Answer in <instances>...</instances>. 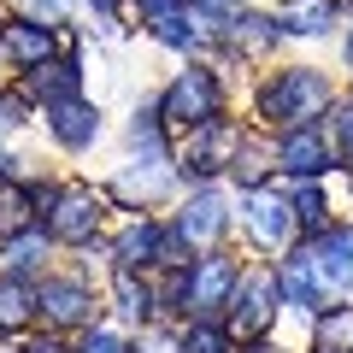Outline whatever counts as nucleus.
<instances>
[{
  "label": "nucleus",
  "instance_id": "4c0bfd02",
  "mask_svg": "<svg viewBox=\"0 0 353 353\" xmlns=\"http://www.w3.org/2000/svg\"><path fill=\"white\" fill-rule=\"evenodd\" d=\"M0 353H30V347H6V341H0Z\"/></svg>",
  "mask_w": 353,
  "mask_h": 353
},
{
  "label": "nucleus",
  "instance_id": "f3484780",
  "mask_svg": "<svg viewBox=\"0 0 353 353\" xmlns=\"http://www.w3.org/2000/svg\"><path fill=\"white\" fill-rule=\"evenodd\" d=\"M36 312H41V289L30 277H18V271H6L0 277V336L6 330H24Z\"/></svg>",
  "mask_w": 353,
  "mask_h": 353
},
{
  "label": "nucleus",
  "instance_id": "0eeeda50",
  "mask_svg": "<svg viewBox=\"0 0 353 353\" xmlns=\"http://www.w3.org/2000/svg\"><path fill=\"white\" fill-rule=\"evenodd\" d=\"M241 224H248V236L259 241L265 253H283L294 241V224H301V212H294V201H283L277 189H248V206H241Z\"/></svg>",
  "mask_w": 353,
  "mask_h": 353
},
{
  "label": "nucleus",
  "instance_id": "7c9ffc66",
  "mask_svg": "<svg viewBox=\"0 0 353 353\" xmlns=\"http://www.w3.org/2000/svg\"><path fill=\"white\" fill-rule=\"evenodd\" d=\"M330 136H336V148H341V165H353V101L336 112V124H330Z\"/></svg>",
  "mask_w": 353,
  "mask_h": 353
},
{
  "label": "nucleus",
  "instance_id": "4be33fe9",
  "mask_svg": "<svg viewBox=\"0 0 353 353\" xmlns=\"http://www.w3.org/2000/svg\"><path fill=\"white\" fill-rule=\"evenodd\" d=\"M277 36H283L277 18H259V12H236L230 18V48H241V53H271Z\"/></svg>",
  "mask_w": 353,
  "mask_h": 353
},
{
  "label": "nucleus",
  "instance_id": "423d86ee",
  "mask_svg": "<svg viewBox=\"0 0 353 353\" xmlns=\"http://www.w3.org/2000/svg\"><path fill=\"white\" fill-rule=\"evenodd\" d=\"M101 218H106V201L88 189V183H65V189L53 194V206H48V230H53V241H71V248L94 241Z\"/></svg>",
  "mask_w": 353,
  "mask_h": 353
},
{
  "label": "nucleus",
  "instance_id": "20e7f679",
  "mask_svg": "<svg viewBox=\"0 0 353 353\" xmlns=\"http://www.w3.org/2000/svg\"><path fill=\"white\" fill-rule=\"evenodd\" d=\"M330 165H341V148L324 124H289L277 136V171L301 176V183H318Z\"/></svg>",
  "mask_w": 353,
  "mask_h": 353
},
{
  "label": "nucleus",
  "instance_id": "39448f33",
  "mask_svg": "<svg viewBox=\"0 0 353 353\" xmlns=\"http://www.w3.org/2000/svg\"><path fill=\"white\" fill-rule=\"evenodd\" d=\"M277 277L271 271H248V277L236 283V294H230V336L236 341H259L265 330H271V318H277Z\"/></svg>",
  "mask_w": 353,
  "mask_h": 353
},
{
  "label": "nucleus",
  "instance_id": "cd10ccee",
  "mask_svg": "<svg viewBox=\"0 0 353 353\" xmlns=\"http://www.w3.org/2000/svg\"><path fill=\"white\" fill-rule=\"evenodd\" d=\"M294 212H301V224L312 230H330V206H324V189H318V183H301V189H294Z\"/></svg>",
  "mask_w": 353,
  "mask_h": 353
},
{
  "label": "nucleus",
  "instance_id": "5701e85b",
  "mask_svg": "<svg viewBox=\"0 0 353 353\" xmlns=\"http://www.w3.org/2000/svg\"><path fill=\"white\" fill-rule=\"evenodd\" d=\"M48 241H53V230H48V224H30V230H18V236H6V271L30 277V271L48 259Z\"/></svg>",
  "mask_w": 353,
  "mask_h": 353
},
{
  "label": "nucleus",
  "instance_id": "9b49d317",
  "mask_svg": "<svg viewBox=\"0 0 353 353\" xmlns=\"http://www.w3.org/2000/svg\"><path fill=\"white\" fill-rule=\"evenodd\" d=\"M48 130H53V141H59V148L83 153V148H94V141H101V106H88L83 94H71V101L48 106Z\"/></svg>",
  "mask_w": 353,
  "mask_h": 353
},
{
  "label": "nucleus",
  "instance_id": "a211bd4d",
  "mask_svg": "<svg viewBox=\"0 0 353 353\" xmlns=\"http://www.w3.org/2000/svg\"><path fill=\"white\" fill-rule=\"evenodd\" d=\"M277 289H283V301H289L294 312H306V318H312L318 306H324V283L312 277V265H306V253L283 259V277H277Z\"/></svg>",
  "mask_w": 353,
  "mask_h": 353
},
{
  "label": "nucleus",
  "instance_id": "b1692460",
  "mask_svg": "<svg viewBox=\"0 0 353 353\" xmlns=\"http://www.w3.org/2000/svg\"><path fill=\"white\" fill-rule=\"evenodd\" d=\"M271 171H277V141H271V148H259V141H241V148H236V165H230V176H236L241 189H259Z\"/></svg>",
  "mask_w": 353,
  "mask_h": 353
},
{
  "label": "nucleus",
  "instance_id": "f8f14e48",
  "mask_svg": "<svg viewBox=\"0 0 353 353\" xmlns=\"http://www.w3.org/2000/svg\"><path fill=\"white\" fill-rule=\"evenodd\" d=\"M165 189H171V171H165V153L159 148H141V159H130V171L112 183V194L124 206H148V201H159Z\"/></svg>",
  "mask_w": 353,
  "mask_h": 353
},
{
  "label": "nucleus",
  "instance_id": "2eb2a0df",
  "mask_svg": "<svg viewBox=\"0 0 353 353\" xmlns=\"http://www.w3.org/2000/svg\"><path fill=\"white\" fill-rule=\"evenodd\" d=\"M224 224H230V206H224L218 189H194L189 206H183V218H176V230H183L189 241H218Z\"/></svg>",
  "mask_w": 353,
  "mask_h": 353
},
{
  "label": "nucleus",
  "instance_id": "7ed1b4c3",
  "mask_svg": "<svg viewBox=\"0 0 353 353\" xmlns=\"http://www.w3.org/2000/svg\"><path fill=\"white\" fill-rule=\"evenodd\" d=\"M224 112V83H218V71H206V65H189V71H176L171 88L159 94V118L176 130H194L206 124V118Z\"/></svg>",
  "mask_w": 353,
  "mask_h": 353
},
{
  "label": "nucleus",
  "instance_id": "1a4fd4ad",
  "mask_svg": "<svg viewBox=\"0 0 353 353\" xmlns=\"http://www.w3.org/2000/svg\"><path fill=\"white\" fill-rule=\"evenodd\" d=\"M306 265H312V277L324 289H353V230L336 224V230H318L312 248H301Z\"/></svg>",
  "mask_w": 353,
  "mask_h": 353
},
{
  "label": "nucleus",
  "instance_id": "f03ea898",
  "mask_svg": "<svg viewBox=\"0 0 353 353\" xmlns=\"http://www.w3.org/2000/svg\"><path fill=\"white\" fill-rule=\"evenodd\" d=\"M241 124L236 118H206V124H194L189 130V141H183V153H176V171L189 176V183H212L218 171H230L236 165V148H241Z\"/></svg>",
  "mask_w": 353,
  "mask_h": 353
},
{
  "label": "nucleus",
  "instance_id": "4468645a",
  "mask_svg": "<svg viewBox=\"0 0 353 353\" xmlns=\"http://www.w3.org/2000/svg\"><path fill=\"white\" fill-rule=\"evenodd\" d=\"M159 253H165V224H130L124 236L112 241V265L118 271H153L159 265Z\"/></svg>",
  "mask_w": 353,
  "mask_h": 353
},
{
  "label": "nucleus",
  "instance_id": "412c9836",
  "mask_svg": "<svg viewBox=\"0 0 353 353\" xmlns=\"http://www.w3.org/2000/svg\"><path fill=\"white\" fill-rule=\"evenodd\" d=\"M36 212H41L36 189H24V183H0V241L18 236V230H30Z\"/></svg>",
  "mask_w": 353,
  "mask_h": 353
},
{
  "label": "nucleus",
  "instance_id": "6ab92c4d",
  "mask_svg": "<svg viewBox=\"0 0 353 353\" xmlns=\"http://www.w3.org/2000/svg\"><path fill=\"white\" fill-rule=\"evenodd\" d=\"M212 18H201L189 6V12H171V18H159V24H153V36L165 41V48H176V53H194V48H206V36H212Z\"/></svg>",
  "mask_w": 353,
  "mask_h": 353
},
{
  "label": "nucleus",
  "instance_id": "473e14b6",
  "mask_svg": "<svg viewBox=\"0 0 353 353\" xmlns=\"http://www.w3.org/2000/svg\"><path fill=\"white\" fill-rule=\"evenodd\" d=\"M130 6H136V12L148 18V24H159V18H171V12H183V6H189V0H130Z\"/></svg>",
  "mask_w": 353,
  "mask_h": 353
},
{
  "label": "nucleus",
  "instance_id": "f257e3e1",
  "mask_svg": "<svg viewBox=\"0 0 353 353\" xmlns=\"http://www.w3.org/2000/svg\"><path fill=\"white\" fill-rule=\"evenodd\" d=\"M336 106V83L312 65H283L271 83L259 88V118H271L277 130L289 124H318V118Z\"/></svg>",
  "mask_w": 353,
  "mask_h": 353
},
{
  "label": "nucleus",
  "instance_id": "58836bf2",
  "mask_svg": "<svg viewBox=\"0 0 353 353\" xmlns=\"http://www.w3.org/2000/svg\"><path fill=\"white\" fill-rule=\"evenodd\" d=\"M248 353H271V347H259V341H253V347H248Z\"/></svg>",
  "mask_w": 353,
  "mask_h": 353
},
{
  "label": "nucleus",
  "instance_id": "c9c22d12",
  "mask_svg": "<svg viewBox=\"0 0 353 353\" xmlns=\"http://www.w3.org/2000/svg\"><path fill=\"white\" fill-rule=\"evenodd\" d=\"M341 53H347V65H353V30H347V48H341Z\"/></svg>",
  "mask_w": 353,
  "mask_h": 353
},
{
  "label": "nucleus",
  "instance_id": "bb28decb",
  "mask_svg": "<svg viewBox=\"0 0 353 353\" xmlns=\"http://www.w3.org/2000/svg\"><path fill=\"white\" fill-rule=\"evenodd\" d=\"M318 347L324 353H353V306H330L318 318Z\"/></svg>",
  "mask_w": 353,
  "mask_h": 353
},
{
  "label": "nucleus",
  "instance_id": "393cba45",
  "mask_svg": "<svg viewBox=\"0 0 353 353\" xmlns=\"http://www.w3.org/2000/svg\"><path fill=\"white\" fill-rule=\"evenodd\" d=\"M176 353H236V336H230V324H218V318H194V324L183 330V341H176Z\"/></svg>",
  "mask_w": 353,
  "mask_h": 353
},
{
  "label": "nucleus",
  "instance_id": "f704fd0d",
  "mask_svg": "<svg viewBox=\"0 0 353 353\" xmlns=\"http://www.w3.org/2000/svg\"><path fill=\"white\" fill-rule=\"evenodd\" d=\"M88 6H94V12H101V18H112L118 6H124V0H88Z\"/></svg>",
  "mask_w": 353,
  "mask_h": 353
},
{
  "label": "nucleus",
  "instance_id": "ddd939ff",
  "mask_svg": "<svg viewBox=\"0 0 353 353\" xmlns=\"http://www.w3.org/2000/svg\"><path fill=\"white\" fill-rule=\"evenodd\" d=\"M0 53H6L18 71L48 65V59H53V24H41V18H12L6 36H0Z\"/></svg>",
  "mask_w": 353,
  "mask_h": 353
},
{
  "label": "nucleus",
  "instance_id": "a878e982",
  "mask_svg": "<svg viewBox=\"0 0 353 353\" xmlns=\"http://www.w3.org/2000/svg\"><path fill=\"white\" fill-rule=\"evenodd\" d=\"M118 312H124L130 324H148V318L159 312L153 283H136V271H118Z\"/></svg>",
  "mask_w": 353,
  "mask_h": 353
},
{
  "label": "nucleus",
  "instance_id": "aec40b11",
  "mask_svg": "<svg viewBox=\"0 0 353 353\" xmlns=\"http://www.w3.org/2000/svg\"><path fill=\"white\" fill-rule=\"evenodd\" d=\"M24 94L30 101H41V106H59V101H71L77 94V65H36V71H24Z\"/></svg>",
  "mask_w": 353,
  "mask_h": 353
},
{
  "label": "nucleus",
  "instance_id": "6e6552de",
  "mask_svg": "<svg viewBox=\"0 0 353 353\" xmlns=\"http://www.w3.org/2000/svg\"><path fill=\"white\" fill-rule=\"evenodd\" d=\"M236 259L230 253H206V259L189 265V312L194 318H212L230 306V294H236Z\"/></svg>",
  "mask_w": 353,
  "mask_h": 353
},
{
  "label": "nucleus",
  "instance_id": "72a5a7b5",
  "mask_svg": "<svg viewBox=\"0 0 353 353\" xmlns=\"http://www.w3.org/2000/svg\"><path fill=\"white\" fill-rule=\"evenodd\" d=\"M30 353H71L65 341H53V336H41V341H30Z\"/></svg>",
  "mask_w": 353,
  "mask_h": 353
},
{
  "label": "nucleus",
  "instance_id": "9d476101",
  "mask_svg": "<svg viewBox=\"0 0 353 353\" xmlns=\"http://www.w3.org/2000/svg\"><path fill=\"white\" fill-rule=\"evenodd\" d=\"M41 318H48V330H88L94 324V294L77 277H48L41 283Z\"/></svg>",
  "mask_w": 353,
  "mask_h": 353
},
{
  "label": "nucleus",
  "instance_id": "2f4dec72",
  "mask_svg": "<svg viewBox=\"0 0 353 353\" xmlns=\"http://www.w3.org/2000/svg\"><path fill=\"white\" fill-rule=\"evenodd\" d=\"M189 6H194L201 18H212V24H230V18L241 12V0H189Z\"/></svg>",
  "mask_w": 353,
  "mask_h": 353
},
{
  "label": "nucleus",
  "instance_id": "c85d7f7f",
  "mask_svg": "<svg viewBox=\"0 0 353 353\" xmlns=\"http://www.w3.org/2000/svg\"><path fill=\"white\" fill-rule=\"evenodd\" d=\"M24 112H30V94L18 88V94H0V136H12L18 124H24Z\"/></svg>",
  "mask_w": 353,
  "mask_h": 353
},
{
  "label": "nucleus",
  "instance_id": "dca6fc26",
  "mask_svg": "<svg viewBox=\"0 0 353 353\" xmlns=\"http://www.w3.org/2000/svg\"><path fill=\"white\" fill-rule=\"evenodd\" d=\"M336 12H341V0H283V6H277V24H283V36L312 41V36H330Z\"/></svg>",
  "mask_w": 353,
  "mask_h": 353
},
{
  "label": "nucleus",
  "instance_id": "ea45409f",
  "mask_svg": "<svg viewBox=\"0 0 353 353\" xmlns=\"http://www.w3.org/2000/svg\"><path fill=\"white\" fill-rule=\"evenodd\" d=\"M0 36H6V18H0Z\"/></svg>",
  "mask_w": 353,
  "mask_h": 353
},
{
  "label": "nucleus",
  "instance_id": "e433bc0d",
  "mask_svg": "<svg viewBox=\"0 0 353 353\" xmlns=\"http://www.w3.org/2000/svg\"><path fill=\"white\" fill-rule=\"evenodd\" d=\"M6 171H12V159H6V153H0V176H6Z\"/></svg>",
  "mask_w": 353,
  "mask_h": 353
},
{
  "label": "nucleus",
  "instance_id": "c756f323",
  "mask_svg": "<svg viewBox=\"0 0 353 353\" xmlns=\"http://www.w3.org/2000/svg\"><path fill=\"white\" fill-rule=\"evenodd\" d=\"M77 353H130V347L112 336V330H94V324H88V330H83V341H77Z\"/></svg>",
  "mask_w": 353,
  "mask_h": 353
}]
</instances>
